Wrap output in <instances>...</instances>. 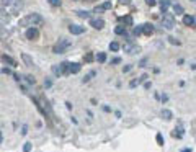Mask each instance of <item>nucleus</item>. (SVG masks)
Returning <instances> with one entry per match:
<instances>
[{"instance_id": "obj_1", "label": "nucleus", "mask_w": 196, "mask_h": 152, "mask_svg": "<svg viewBox=\"0 0 196 152\" xmlns=\"http://www.w3.org/2000/svg\"><path fill=\"white\" fill-rule=\"evenodd\" d=\"M43 17L39 13H30V15H26L25 18H21L20 20V26H39L43 25Z\"/></svg>"}, {"instance_id": "obj_2", "label": "nucleus", "mask_w": 196, "mask_h": 152, "mask_svg": "<svg viewBox=\"0 0 196 152\" xmlns=\"http://www.w3.org/2000/svg\"><path fill=\"white\" fill-rule=\"evenodd\" d=\"M70 44H72V43H70L69 39L62 38V39H59V41L54 44V47H52V53H54V54H64L65 51L70 47Z\"/></svg>"}, {"instance_id": "obj_3", "label": "nucleus", "mask_w": 196, "mask_h": 152, "mask_svg": "<svg viewBox=\"0 0 196 152\" xmlns=\"http://www.w3.org/2000/svg\"><path fill=\"white\" fill-rule=\"evenodd\" d=\"M3 5L10 8L12 15H17V13L23 8V0H5V2H3Z\"/></svg>"}, {"instance_id": "obj_4", "label": "nucleus", "mask_w": 196, "mask_h": 152, "mask_svg": "<svg viewBox=\"0 0 196 152\" xmlns=\"http://www.w3.org/2000/svg\"><path fill=\"white\" fill-rule=\"evenodd\" d=\"M67 67H69V62L54 64V65H52V74H54L56 77H61L62 74H67Z\"/></svg>"}, {"instance_id": "obj_5", "label": "nucleus", "mask_w": 196, "mask_h": 152, "mask_svg": "<svg viewBox=\"0 0 196 152\" xmlns=\"http://www.w3.org/2000/svg\"><path fill=\"white\" fill-rule=\"evenodd\" d=\"M162 25H164L165 30H173L175 28V20L172 15H164V18H162Z\"/></svg>"}, {"instance_id": "obj_6", "label": "nucleus", "mask_w": 196, "mask_h": 152, "mask_svg": "<svg viewBox=\"0 0 196 152\" xmlns=\"http://www.w3.org/2000/svg\"><path fill=\"white\" fill-rule=\"evenodd\" d=\"M25 36L28 38V39H36V38L39 36V31H38L36 26H31V28H28V30H26Z\"/></svg>"}, {"instance_id": "obj_7", "label": "nucleus", "mask_w": 196, "mask_h": 152, "mask_svg": "<svg viewBox=\"0 0 196 152\" xmlns=\"http://www.w3.org/2000/svg\"><path fill=\"white\" fill-rule=\"evenodd\" d=\"M90 26L95 28V30H102L105 26V20H102V18H92L90 20Z\"/></svg>"}, {"instance_id": "obj_8", "label": "nucleus", "mask_w": 196, "mask_h": 152, "mask_svg": "<svg viewBox=\"0 0 196 152\" xmlns=\"http://www.w3.org/2000/svg\"><path fill=\"white\" fill-rule=\"evenodd\" d=\"M82 65L79 62H69V67H67V74H79Z\"/></svg>"}, {"instance_id": "obj_9", "label": "nucleus", "mask_w": 196, "mask_h": 152, "mask_svg": "<svg viewBox=\"0 0 196 152\" xmlns=\"http://www.w3.org/2000/svg\"><path fill=\"white\" fill-rule=\"evenodd\" d=\"M124 51L128 54H137V53H141V47L137 44H126L124 46Z\"/></svg>"}, {"instance_id": "obj_10", "label": "nucleus", "mask_w": 196, "mask_h": 152, "mask_svg": "<svg viewBox=\"0 0 196 152\" xmlns=\"http://www.w3.org/2000/svg\"><path fill=\"white\" fill-rule=\"evenodd\" d=\"M154 31H155L154 25H150V23H144V25H142V33H144L146 36H150V35H154Z\"/></svg>"}, {"instance_id": "obj_11", "label": "nucleus", "mask_w": 196, "mask_h": 152, "mask_svg": "<svg viewBox=\"0 0 196 152\" xmlns=\"http://www.w3.org/2000/svg\"><path fill=\"white\" fill-rule=\"evenodd\" d=\"M69 31L72 33V35H82V33L85 31V28L80 26V25H70L69 26Z\"/></svg>"}, {"instance_id": "obj_12", "label": "nucleus", "mask_w": 196, "mask_h": 152, "mask_svg": "<svg viewBox=\"0 0 196 152\" xmlns=\"http://www.w3.org/2000/svg\"><path fill=\"white\" fill-rule=\"evenodd\" d=\"M159 5H160V12L167 13V10H168V7H170V0H160Z\"/></svg>"}, {"instance_id": "obj_13", "label": "nucleus", "mask_w": 196, "mask_h": 152, "mask_svg": "<svg viewBox=\"0 0 196 152\" xmlns=\"http://www.w3.org/2000/svg\"><path fill=\"white\" fill-rule=\"evenodd\" d=\"M183 23L186 26H194V17L193 15H185L183 17Z\"/></svg>"}, {"instance_id": "obj_14", "label": "nucleus", "mask_w": 196, "mask_h": 152, "mask_svg": "<svg viewBox=\"0 0 196 152\" xmlns=\"http://www.w3.org/2000/svg\"><path fill=\"white\" fill-rule=\"evenodd\" d=\"M3 61H5L7 64H10L12 67H17V61L13 59V57H10V56H7V54H5V56H3Z\"/></svg>"}, {"instance_id": "obj_15", "label": "nucleus", "mask_w": 196, "mask_h": 152, "mask_svg": "<svg viewBox=\"0 0 196 152\" xmlns=\"http://www.w3.org/2000/svg\"><path fill=\"white\" fill-rule=\"evenodd\" d=\"M21 59L25 61V64L28 65V67H33V65H35V64H33V61H31V57L28 54H21Z\"/></svg>"}, {"instance_id": "obj_16", "label": "nucleus", "mask_w": 196, "mask_h": 152, "mask_svg": "<svg viewBox=\"0 0 196 152\" xmlns=\"http://www.w3.org/2000/svg\"><path fill=\"white\" fill-rule=\"evenodd\" d=\"M172 8H173V12L176 13V15H181V13H183V7H181L180 3H173Z\"/></svg>"}, {"instance_id": "obj_17", "label": "nucleus", "mask_w": 196, "mask_h": 152, "mask_svg": "<svg viewBox=\"0 0 196 152\" xmlns=\"http://www.w3.org/2000/svg\"><path fill=\"white\" fill-rule=\"evenodd\" d=\"M114 33L116 35H126V26H123V25H119L114 28Z\"/></svg>"}, {"instance_id": "obj_18", "label": "nucleus", "mask_w": 196, "mask_h": 152, "mask_svg": "<svg viewBox=\"0 0 196 152\" xmlns=\"http://www.w3.org/2000/svg\"><path fill=\"white\" fill-rule=\"evenodd\" d=\"M162 116H164L165 120H172V118H173V113L170 110H162Z\"/></svg>"}, {"instance_id": "obj_19", "label": "nucleus", "mask_w": 196, "mask_h": 152, "mask_svg": "<svg viewBox=\"0 0 196 152\" xmlns=\"http://www.w3.org/2000/svg\"><path fill=\"white\" fill-rule=\"evenodd\" d=\"M172 136H173V137H178V139H180V137L183 136V129H181V128H178V129H176V128H175V131L172 132Z\"/></svg>"}, {"instance_id": "obj_20", "label": "nucleus", "mask_w": 196, "mask_h": 152, "mask_svg": "<svg viewBox=\"0 0 196 152\" xmlns=\"http://www.w3.org/2000/svg\"><path fill=\"white\" fill-rule=\"evenodd\" d=\"M95 59H97L98 62H105V61H106V54H105V53H98Z\"/></svg>"}, {"instance_id": "obj_21", "label": "nucleus", "mask_w": 196, "mask_h": 152, "mask_svg": "<svg viewBox=\"0 0 196 152\" xmlns=\"http://www.w3.org/2000/svg\"><path fill=\"white\" fill-rule=\"evenodd\" d=\"M77 15H79L80 18H90V13H88L87 10H79Z\"/></svg>"}, {"instance_id": "obj_22", "label": "nucleus", "mask_w": 196, "mask_h": 152, "mask_svg": "<svg viewBox=\"0 0 196 152\" xmlns=\"http://www.w3.org/2000/svg\"><path fill=\"white\" fill-rule=\"evenodd\" d=\"M168 43H170V44H175V46H180V44H181V43L176 39L175 36H168Z\"/></svg>"}, {"instance_id": "obj_23", "label": "nucleus", "mask_w": 196, "mask_h": 152, "mask_svg": "<svg viewBox=\"0 0 196 152\" xmlns=\"http://www.w3.org/2000/svg\"><path fill=\"white\" fill-rule=\"evenodd\" d=\"M119 47H121V46H119L118 43H109V49H111L113 53H116V51H119Z\"/></svg>"}, {"instance_id": "obj_24", "label": "nucleus", "mask_w": 196, "mask_h": 152, "mask_svg": "<svg viewBox=\"0 0 196 152\" xmlns=\"http://www.w3.org/2000/svg\"><path fill=\"white\" fill-rule=\"evenodd\" d=\"M100 8H102V10H108V8H111V2H109V0H108V2H103L102 5H100Z\"/></svg>"}, {"instance_id": "obj_25", "label": "nucleus", "mask_w": 196, "mask_h": 152, "mask_svg": "<svg viewBox=\"0 0 196 152\" xmlns=\"http://www.w3.org/2000/svg\"><path fill=\"white\" fill-rule=\"evenodd\" d=\"M25 79H26V82H28V83H31V85H35V83H36L35 77H31V75H25Z\"/></svg>"}, {"instance_id": "obj_26", "label": "nucleus", "mask_w": 196, "mask_h": 152, "mask_svg": "<svg viewBox=\"0 0 196 152\" xmlns=\"http://www.w3.org/2000/svg\"><path fill=\"white\" fill-rule=\"evenodd\" d=\"M23 152H31V142H25V146H23Z\"/></svg>"}, {"instance_id": "obj_27", "label": "nucleus", "mask_w": 196, "mask_h": 152, "mask_svg": "<svg viewBox=\"0 0 196 152\" xmlns=\"http://www.w3.org/2000/svg\"><path fill=\"white\" fill-rule=\"evenodd\" d=\"M137 85H139V79H134V80H131V82H129V87H131V88L137 87Z\"/></svg>"}, {"instance_id": "obj_28", "label": "nucleus", "mask_w": 196, "mask_h": 152, "mask_svg": "<svg viewBox=\"0 0 196 152\" xmlns=\"http://www.w3.org/2000/svg\"><path fill=\"white\" fill-rule=\"evenodd\" d=\"M49 3H51L52 7H61L62 0H49Z\"/></svg>"}, {"instance_id": "obj_29", "label": "nucleus", "mask_w": 196, "mask_h": 152, "mask_svg": "<svg viewBox=\"0 0 196 152\" xmlns=\"http://www.w3.org/2000/svg\"><path fill=\"white\" fill-rule=\"evenodd\" d=\"M141 33H142V25H137V26L134 28V35H136V36H139Z\"/></svg>"}, {"instance_id": "obj_30", "label": "nucleus", "mask_w": 196, "mask_h": 152, "mask_svg": "<svg viewBox=\"0 0 196 152\" xmlns=\"http://www.w3.org/2000/svg\"><path fill=\"white\" fill-rule=\"evenodd\" d=\"M155 139H157V142H159V146H164V136L162 134H157Z\"/></svg>"}, {"instance_id": "obj_31", "label": "nucleus", "mask_w": 196, "mask_h": 152, "mask_svg": "<svg viewBox=\"0 0 196 152\" xmlns=\"http://www.w3.org/2000/svg\"><path fill=\"white\" fill-rule=\"evenodd\" d=\"M146 3H147L149 7H155V5H157V0H146Z\"/></svg>"}, {"instance_id": "obj_32", "label": "nucleus", "mask_w": 196, "mask_h": 152, "mask_svg": "<svg viewBox=\"0 0 196 152\" xmlns=\"http://www.w3.org/2000/svg\"><path fill=\"white\" fill-rule=\"evenodd\" d=\"M51 85H52V80H49V79H46V80H44V87H46V88H49Z\"/></svg>"}, {"instance_id": "obj_33", "label": "nucleus", "mask_w": 196, "mask_h": 152, "mask_svg": "<svg viewBox=\"0 0 196 152\" xmlns=\"http://www.w3.org/2000/svg\"><path fill=\"white\" fill-rule=\"evenodd\" d=\"M147 80V74H142L141 77H139V83H142V82H146Z\"/></svg>"}, {"instance_id": "obj_34", "label": "nucleus", "mask_w": 196, "mask_h": 152, "mask_svg": "<svg viewBox=\"0 0 196 152\" xmlns=\"http://www.w3.org/2000/svg\"><path fill=\"white\" fill-rule=\"evenodd\" d=\"M118 2H119V5H129L131 0H118Z\"/></svg>"}, {"instance_id": "obj_35", "label": "nucleus", "mask_w": 196, "mask_h": 152, "mask_svg": "<svg viewBox=\"0 0 196 152\" xmlns=\"http://www.w3.org/2000/svg\"><path fill=\"white\" fill-rule=\"evenodd\" d=\"M131 69H132V65H124V67H123V72H129Z\"/></svg>"}, {"instance_id": "obj_36", "label": "nucleus", "mask_w": 196, "mask_h": 152, "mask_svg": "<svg viewBox=\"0 0 196 152\" xmlns=\"http://www.w3.org/2000/svg\"><path fill=\"white\" fill-rule=\"evenodd\" d=\"M85 61H87V62H90V61H93V56H92V54H87V56H85Z\"/></svg>"}, {"instance_id": "obj_37", "label": "nucleus", "mask_w": 196, "mask_h": 152, "mask_svg": "<svg viewBox=\"0 0 196 152\" xmlns=\"http://www.w3.org/2000/svg\"><path fill=\"white\" fill-rule=\"evenodd\" d=\"M119 62H121V59H119V57H114V59L111 61V64H119Z\"/></svg>"}, {"instance_id": "obj_38", "label": "nucleus", "mask_w": 196, "mask_h": 152, "mask_svg": "<svg viewBox=\"0 0 196 152\" xmlns=\"http://www.w3.org/2000/svg\"><path fill=\"white\" fill-rule=\"evenodd\" d=\"M150 87H152V83H150V82H146V83H144V88H146V90H149Z\"/></svg>"}, {"instance_id": "obj_39", "label": "nucleus", "mask_w": 196, "mask_h": 152, "mask_svg": "<svg viewBox=\"0 0 196 152\" xmlns=\"http://www.w3.org/2000/svg\"><path fill=\"white\" fill-rule=\"evenodd\" d=\"M26 132H28V128H26V126H23V131H21V134H23V136H25V134H26Z\"/></svg>"}, {"instance_id": "obj_40", "label": "nucleus", "mask_w": 196, "mask_h": 152, "mask_svg": "<svg viewBox=\"0 0 196 152\" xmlns=\"http://www.w3.org/2000/svg\"><path fill=\"white\" fill-rule=\"evenodd\" d=\"M2 72H3V74H10V69L5 67V69H2Z\"/></svg>"}, {"instance_id": "obj_41", "label": "nucleus", "mask_w": 196, "mask_h": 152, "mask_svg": "<svg viewBox=\"0 0 196 152\" xmlns=\"http://www.w3.org/2000/svg\"><path fill=\"white\" fill-rule=\"evenodd\" d=\"M181 152H193V150H191V149H183Z\"/></svg>"}]
</instances>
